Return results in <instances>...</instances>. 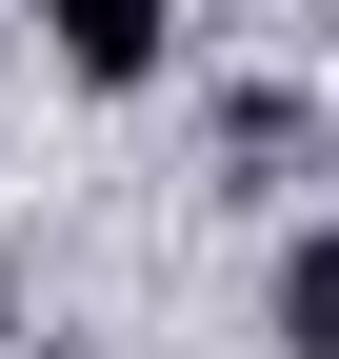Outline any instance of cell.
Returning a JSON list of instances; mask_svg holds the SVG:
<instances>
[{"label": "cell", "instance_id": "cell-2", "mask_svg": "<svg viewBox=\"0 0 339 359\" xmlns=\"http://www.w3.org/2000/svg\"><path fill=\"white\" fill-rule=\"evenodd\" d=\"M279 339L339 359V219H319V240H279Z\"/></svg>", "mask_w": 339, "mask_h": 359}, {"label": "cell", "instance_id": "cell-1", "mask_svg": "<svg viewBox=\"0 0 339 359\" xmlns=\"http://www.w3.org/2000/svg\"><path fill=\"white\" fill-rule=\"evenodd\" d=\"M40 40H60V80H100V100L160 80V0H40Z\"/></svg>", "mask_w": 339, "mask_h": 359}]
</instances>
